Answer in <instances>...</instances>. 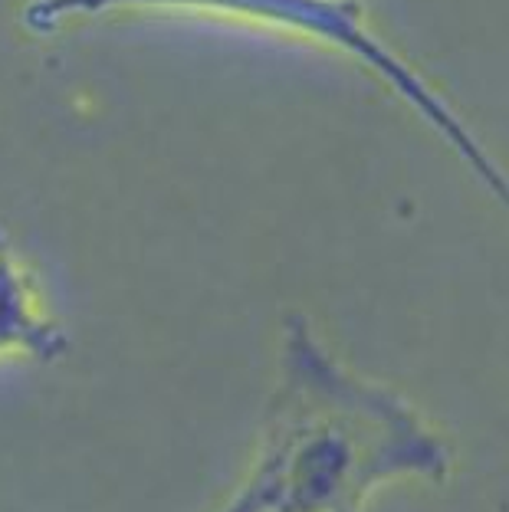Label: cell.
I'll list each match as a JSON object with an SVG mask.
<instances>
[{"mask_svg":"<svg viewBox=\"0 0 509 512\" xmlns=\"http://www.w3.org/2000/svg\"><path fill=\"white\" fill-rule=\"evenodd\" d=\"M109 10H198V14L263 23V27L296 33V37L349 53L358 66L372 69L395 96L408 102L509 211L506 171L487 155L480 138L450 109L441 92L368 27L365 10L355 0H33L23 10V23L33 33H53L73 17H99Z\"/></svg>","mask_w":509,"mask_h":512,"instance_id":"1","label":"cell"},{"mask_svg":"<svg viewBox=\"0 0 509 512\" xmlns=\"http://www.w3.org/2000/svg\"><path fill=\"white\" fill-rule=\"evenodd\" d=\"M17 352L53 362L66 352V335L33 293V283L0 234V355Z\"/></svg>","mask_w":509,"mask_h":512,"instance_id":"2","label":"cell"}]
</instances>
